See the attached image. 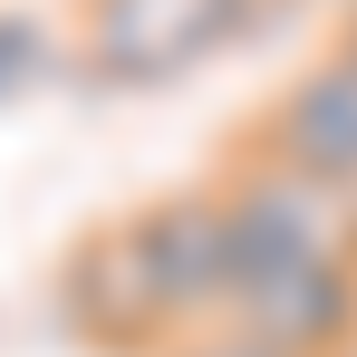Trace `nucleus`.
Returning a JSON list of instances; mask_svg holds the SVG:
<instances>
[{"mask_svg":"<svg viewBox=\"0 0 357 357\" xmlns=\"http://www.w3.org/2000/svg\"><path fill=\"white\" fill-rule=\"evenodd\" d=\"M338 10H357V0H338Z\"/></svg>","mask_w":357,"mask_h":357,"instance_id":"obj_8","label":"nucleus"},{"mask_svg":"<svg viewBox=\"0 0 357 357\" xmlns=\"http://www.w3.org/2000/svg\"><path fill=\"white\" fill-rule=\"evenodd\" d=\"M49 299H59V328L77 348H97V357H165L174 348V319L145 290V261H135V232L126 222H97V232L68 241Z\"/></svg>","mask_w":357,"mask_h":357,"instance_id":"obj_3","label":"nucleus"},{"mask_svg":"<svg viewBox=\"0 0 357 357\" xmlns=\"http://www.w3.org/2000/svg\"><path fill=\"white\" fill-rule=\"evenodd\" d=\"M165 357H280V348H261V338H241L232 319H213V328H193V338H174Z\"/></svg>","mask_w":357,"mask_h":357,"instance_id":"obj_7","label":"nucleus"},{"mask_svg":"<svg viewBox=\"0 0 357 357\" xmlns=\"http://www.w3.org/2000/svg\"><path fill=\"white\" fill-rule=\"evenodd\" d=\"M213 193L232 213L222 319L280 357H348L357 348V193L299 174L261 145H241Z\"/></svg>","mask_w":357,"mask_h":357,"instance_id":"obj_1","label":"nucleus"},{"mask_svg":"<svg viewBox=\"0 0 357 357\" xmlns=\"http://www.w3.org/2000/svg\"><path fill=\"white\" fill-rule=\"evenodd\" d=\"M126 232H135L145 290H155V309L174 319V338H193V328L222 319V299H232V213H222L213 183H193V193H165V203L126 213Z\"/></svg>","mask_w":357,"mask_h":357,"instance_id":"obj_4","label":"nucleus"},{"mask_svg":"<svg viewBox=\"0 0 357 357\" xmlns=\"http://www.w3.org/2000/svg\"><path fill=\"white\" fill-rule=\"evenodd\" d=\"M49 68H59V39H49L39 20H10V10H0V107H10V97H29Z\"/></svg>","mask_w":357,"mask_h":357,"instance_id":"obj_6","label":"nucleus"},{"mask_svg":"<svg viewBox=\"0 0 357 357\" xmlns=\"http://www.w3.org/2000/svg\"><path fill=\"white\" fill-rule=\"evenodd\" d=\"M251 145L280 155V165H299V174H319V183H338V193H357V49L309 59L290 87L261 107Z\"/></svg>","mask_w":357,"mask_h":357,"instance_id":"obj_5","label":"nucleus"},{"mask_svg":"<svg viewBox=\"0 0 357 357\" xmlns=\"http://www.w3.org/2000/svg\"><path fill=\"white\" fill-rule=\"evenodd\" d=\"M251 20L261 0H77V68L97 87H174Z\"/></svg>","mask_w":357,"mask_h":357,"instance_id":"obj_2","label":"nucleus"}]
</instances>
